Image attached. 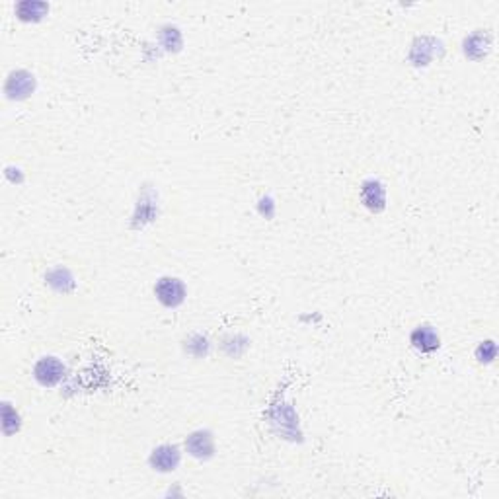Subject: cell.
<instances>
[{
    "label": "cell",
    "mask_w": 499,
    "mask_h": 499,
    "mask_svg": "<svg viewBox=\"0 0 499 499\" xmlns=\"http://www.w3.org/2000/svg\"><path fill=\"white\" fill-rule=\"evenodd\" d=\"M190 441L197 443V447L195 445L190 447V451L193 456H207V454L213 453V439H211L209 433H203V431L193 433V435L190 437Z\"/></svg>",
    "instance_id": "5"
},
{
    "label": "cell",
    "mask_w": 499,
    "mask_h": 499,
    "mask_svg": "<svg viewBox=\"0 0 499 499\" xmlns=\"http://www.w3.org/2000/svg\"><path fill=\"white\" fill-rule=\"evenodd\" d=\"M150 461H153V466H155V468L166 472V470H174V468H176V464L180 461V453H178L176 447H160V449H156Z\"/></svg>",
    "instance_id": "4"
},
{
    "label": "cell",
    "mask_w": 499,
    "mask_h": 499,
    "mask_svg": "<svg viewBox=\"0 0 499 499\" xmlns=\"http://www.w3.org/2000/svg\"><path fill=\"white\" fill-rule=\"evenodd\" d=\"M156 295L166 307H176L183 300V285L178 279H160L156 285Z\"/></svg>",
    "instance_id": "1"
},
{
    "label": "cell",
    "mask_w": 499,
    "mask_h": 499,
    "mask_svg": "<svg viewBox=\"0 0 499 499\" xmlns=\"http://www.w3.org/2000/svg\"><path fill=\"white\" fill-rule=\"evenodd\" d=\"M412 344H414V347H418L419 351L431 353V351L439 349L441 339L431 326H418L412 332Z\"/></svg>",
    "instance_id": "2"
},
{
    "label": "cell",
    "mask_w": 499,
    "mask_h": 499,
    "mask_svg": "<svg viewBox=\"0 0 499 499\" xmlns=\"http://www.w3.org/2000/svg\"><path fill=\"white\" fill-rule=\"evenodd\" d=\"M63 372H64V367L59 363L55 357H45V359L39 361L36 367L37 381L41 382V384H47V386H51V384H55V382L61 381Z\"/></svg>",
    "instance_id": "3"
}]
</instances>
